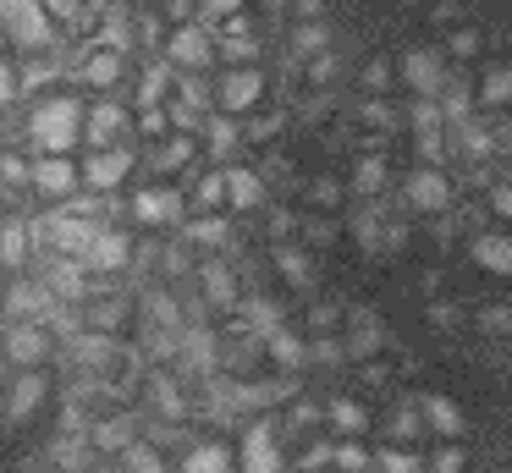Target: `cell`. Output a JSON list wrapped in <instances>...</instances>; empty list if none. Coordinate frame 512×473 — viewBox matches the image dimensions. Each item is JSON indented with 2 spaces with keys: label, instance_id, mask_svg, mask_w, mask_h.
<instances>
[{
  "label": "cell",
  "instance_id": "6da1fadb",
  "mask_svg": "<svg viewBox=\"0 0 512 473\" xmlns=\"http://www.w3.org/2000/svg\"><path fill=\"white\" fill-rule=\"evenodd\" d=\"M78 132H83V121H78V105H72V99H50V105H39V116H34L39 149L67 154L72 143H78Z\"/></svg>",
  "mask_w": 512,
  "mask_h": 473
},
{
  "label": "cell",
  "instance_id": "7a4b0ae2",
  "mask_svg": "<svg viewBox=\"0 0 512 473\" xmlns=\"http://www.w3.org/2000/svg\"><path fill=\"white\" fill-rule=\"evenodd\" d=\"M94 231L100 226H89V215H78V209H56V215L39 226V237H45V248L67 253V259H83L89 242H94Z\"/></svg>",
  "mask_w": 512,
  "mask_h": 473
},
{
  "label": "cell",
  "instance_id": "3957f363",
  "mask_svg": "<svg viewBox=\"0 0 512 473\" xmlns=\"http://www.w3.org/2000/svg\"><path fill=\"white\" fill-rule=\"evenodd\" d=\"M0 347H6V358H12L17 369H39V363H45V352H50L45 319H12Z\"/></svg>",
  "mask_w": 512,
  "mask_h": 473
},
{
  "label": "cell",
  "instance_id": "277c9868",
  "mask_svg": "<svg viewBox=\"0 0 512 473\" xmlns=\"http://www.w3.org/2000/svg\"><path fill=\"white\" fill-rule=\"evenodd\" d=\"M237 468L243 473H281V440L270 424H248L243 446H237Z\"/></svg>",
  "mask_w": 512,
  "mask_h": 473
},
{
  "label": "cell",
  "instance_id": "5b68a950",
  "mask_svg": "<svg viewBox=\"0 0 512 473\" xmlns=\"http://www.w3.org/2000/svg\"><path fill=\"white\" fill-rule=\"evenodd\" d=\"M419 418H424V435H435V440H463L468 435V418L452 396H419Z\"/></svg>",
  "mask_w": 512,
  "mask_h": 473
},
{
  "label": "cell",
  "instance_id": "8992f818",
  "mask_svg": "<svg viewBox=\"0 0 512 473\" xmlns=\"http://www.w3.org/2000/svg\"><path fill=\"white\" fill-rule=\"evenodd\" d=\"M402 193H408V204H413V209H424V215H435V209L452 204V182H446V176L435 171V165L413 171L408 182H402Z\"/></svg>",
  "mask_w": 512,
  "mask_h": 473
},
{
  "label": "cell",
  "instance_id": "52a82bcc",
  "mask_svg": "<svg viewBox=\"0 0 512 473\" xmlns=\"http://www.w3.org/2000/svg\"><path fill=\"white\" fill-rule=\"evenodd\" d=\"M0 28L17 44H39L45 39V11H39V0H0Z\"/></svg>",
  "mask_w": 512,
  "mask_h": 473
},
{
  "label": "cell",
  "instance_id": "ba28073f",
  "mask_svg": "<svg viewBox=\"0 0 512 473\" xmlns=\"http://www.w3.org/2000/svg\"><path fill=\"white\" fill-rule=\"evenodd\" d=\"M133 171V149H94L89 154V165H83V182L94 187V193H111L116 182H122V176Z\"/></svg>",
  "mask_w": 512,
  "mask_h": 473
},
{
  "label": "cell",
  "instance_id": "9c48e42d",
  "mask_svg": "<svg viewBox=\"0 0 512 473\" xmlns=\"http://www.w3.org/2000/svg\"><path fill=\"white\" fill-rule=\"evenodd\" d=\"M89 264L83 259H50L45 264V292L50 297H61V303H83V297H89Z\"/></svg>",
  "mask_w": 512,
  "mask_h": 473
},
{
  "label": "cell",
  "instance_id": "30bf717a",
  "mask_svg": "<svg viewBox=\"0 0 512 473\" xmlns=\"http://www.w3.org/2000/svg\"><path fill=\"white\" fill-rule=\"evenodd\" d=\"M353 237L364 242L369 253H391V248H402V220H386V215H375V209H364V215H353Z\"/></svg>",
  "mask_w": 512,
  "mask_h": 473
},
{
  "label": "cell",
  "instance_id": "8fae6325",
  "mask_svg": "<svg viewBox=\"0 0 512 473\" xmlns=\"http://www.w3.org/2000/svg\"><path fill=\"white\" fill-rule=\"evenodd\" d=\"M347 358H375L380 347H386V330H380V319L369 314V308H358L353 319H347Z\"/></svg>",
  "mask_w": 512,
  "mask_h": 473
},
{
  "label": "cell",
  "instance_id": "7c38bea8",
  "mask_svg": "<svg viewBox=\"0 0 512 473\" xmlns=\"http://www.w3.org/2000/svg\"><path fill=\"white\" fill-rule=\"evenodd\" d=\"M237 468V451L226 440H199L188 457L177 462V473H232Z\"/></svg>",
  "mask_w": 512,
  "mask_h": 473
},
{
  "label": "cell",
  "instance_id": "4fadbf2b",
  "mask_svg": "<svg viewBox=\"0 0 512 473\" xmlns=\"http://www.w3.org/2000/svg\"><path fill=\"white\" fill-rule=\"evenodd\" d=\"M34 187L50 198H67L72 187H78V165H72L67 154H45V160L34 165Z\"/></svg>",
  "mask_w": 512,
  "mask_h": 473
},
{
  "label": "cell",
  "instance_id": "5bb4252c",
  "mask_svg": "<svg viewBox=\"0 0 512 473\" xmlns=\"http://www.w3.org/2000/svg\"><path fill=\"white\" fill-rule=\"evenodd\" d=\"M259 94H265V77H259L254 66H243V72H226L221 88H215V99H221L226 110H248Z\"/></svg>",
  "mask_w": 512,
  "mask_h": 473
},
{
  "label": "cell",
  "instance_id": "9a60e30c",
  "mask_svg": "<svg viewBox=\"0 0 512 473\" xmlns=\"http://www.w3.org/2000/svg\"><path fill=\"white\" fill-rule=\"evenodd\" d=\"M39 402H45V374H39V369H17L12 391H6V418H28Z\"/></svg>",
  "mask_w": 512,
  "mask_h": 473
},
{
  "label": "cell",
  "instance_id": "2e32d148",
  "mask_svg": "<svg viewBox=\"0 0 512 473\" xmlns=\"http://www.w3.org/2000/svg\"><path fill=\"white\" fill-rule=\"evenodd\" d=\"M402 72H408L413 88H419V99H435L446 88V66H441V55H430V50H413Z\"/></svg>",
  "mask_w": 512,
  "mask_h": 473
},
{
  "label": "cell",
  "instance_id": "e0dca14e",
  "mask_svg": "<svg viewBox=\"0 0 512 473\" xmlns=\"http://www.w3.org/2000/svg\"><path fill=\"white\" fill-rule=\"evenodd\" d=\"M116 468H122V473H171L166 468V451H160L155 440H138V435L116 451Z\"/></svg>",
  "mask_w": 512,
  "mask_h": 473
},
{
  "label": "cell",
  "instance_id": "ac0fdd59",
  "mask_svg": "<svg viewBox=\"0 0 512 473\" xmlns=\"http://www.w3.org/2000/svg\"><path fill=\"white\" fill-rule=\"evenodd\" d=\"M83 264H89V270H122L127 264V237L122 231H94V242H89V253H83Z\"/></svg>",
  "mask_w": 512,
  "mask_h": 473
},
{
  "label": "cell",
  "instance_id": "d6986e66",
  "mask_svg": "<svg viewBox=\"0 0 512 473\" xmlns=\"http://www.w3.org/2000/svg\"><path fill=\"white\" fill-rule=\"evenodd\" d=\"M325 418H331V424L342 429V440L369 435V407H364V402H353V396H336V402L325 407Z\"/></svg>",
  "mask_w": 512,
  "mask_h": 473
},
{
  "label": "cell",
  "instance_id": "ffe728a7",
  "mask_svg": "<svg viewBox=\"0 0 512 473\" xmlns=\"http://www.w3.org/2000/svg\"><path fill=\"white\" fill-rule=\"evenodd\" d=\"M171 61L210 66V39H204V28H177V33H171Z\"/></svg>",
  "mask_w": 512,
  "mask_h": 473
},
{
  "label": "cell",
  "instance_id": "44dd1931",
  "mask_svg": "<svg viewBox=\"0 0 512 473\" xmlns=\"http://www.w3.org/2000/svg\"><path fill=\"white\" fill-rule=\"evenodd\" d=\"M265 352H270V358L281 363V369H303V363H309V347H303V341L292 336L287 325H276V330H270V336H265Z\"/></svg>",
  "mask_w": 512,
  "mask_h": 473
},
{
  "label": "cell",
  "instance_id": "7402d4cb",
  "mask_svg": "<svg viewBox=\"0 0 512 473\" xmlns=\"http://www.w3.org/2000/svg\"><path fill=\"white\" fill-rule=\"evenodd\" d=\"M468 253H474L485 270L512 275V237H474V242H468Z\"/></svg>",
  "mask_w": 512,
  "mask_h": 473
},
{
  "label": "cell",
  "instance_id": "603a6c76",
  "mask_svg": "<svg viewBox=\"0 0 512 473\" xmlns=\"http://www.w3.org/2000/svg\"><path fill=\"white\" fill-rule=\"evenodd\" d=\"M83 132H89V149H111V138L122 132V110H116V105H94L89 121H83Z\"/></svg>",
  "mask_w": 512,
  "mask_h": 473
},
{
  "label": "cell",
  "instance_id": "cb8c5ba5",
  "mask_svg": "<svg viewBox=\"0 0 512 473\" xmlns=\"http://www.w3.org/2000/svg\"><path fill=\"white\" fill-rule=\"evenodd\" d=\"M391 446H413V440H424V418H419V402H397L391 407Z\"/></svg>",
  "mask_w": 512,
  "mask_h": 473
},
{
  "label": "cell",
  "instance_id": "d4e9b609",
  "mask_svg": "<svg viewBox=\"0 0 512 473\" xmlns=\"http://www.w3.org/2000/svg\"><path fill=\"white\" fill-rule=\"evenodd\" d=\"M259 193H265V182H259L254 171H243V165H232V171H226V204L254 209V204H259Z\"/></svg>",
  "mask_w": 512,
  "mask_h": 473
},
{
  "label": "cell",
  "instance_id": "484cf974",
  "mask_svg": "<svg viewBox=\"0 0 512 473\" xmlns=\"http://www.w3.org/2000/svg\"><path fill=\"white\" fill-rule=\"evenodd\" d=\"M452 127H457V143H463V154H468V160H485V154H496V132H490V127H479L474 116L452 121Z\"/></svg>",
  "mask_w": 512,
  "mask_h": 473
},
{
  "label": "cell",
  "instance_id": "4316f807",
  "mask_svg": "<svg viewBox=\"0 0 512 473\" xmlns=\"http://www.w3.org/2000/svg\"><path fill=\"white\" fill-rule=\"evenodd\" d=\"M331 468L336 473H369V468H375V451H369L364 440H336V446H331Z\"/></svg>",
  "mask_w": 512,
  "mask_h": 473
},
{
  "label": "cell",
  "instance_id": "83f0119b",
  "mask_svg": "<svg viewBox=\"0 0 512 473\" xmlns=\"http://www.w3.org/2000/svg\"><path fill=\"white\" fill-rule=\"evenodd\" d=\"M133 215L144 220V226H160V220L177 215V198L160 193V187H149V193H133Z\"/></svg>",
  "mask_w": 512,
  "mask_h": 473
},
{
  "label": "cell",
  "instance_id": "f1b7e54d",
  "mask_svg": "<svg viewBox=\"0 0 512 473\" xmlns=\"http://www.w3.org/2000/svg\"><path fill=\"white\" fill-rule=\"evenodd\" d=\"M424 473H468V451H463V440H435L430 457H424Z\"/></svg>",
  "mask_w": 512,
  "mask_h": 473
},
{
  "label": "cell",
  "instance_id": "f546056e",
  "mask_svg": "<svg viewBox=\"0 0 512 473\" xmlns=\"http://www.w3.org/2000/svg\"><path fill=\"white\" fill-rule=\"evenodd\" d=\"M144 319H149L155 330H171V336H182V308L171 303L166 292H149V297H144Z\"/></svg>",
  "mask_w": 512,
  "mask_h": 473
},
{
  "label": "cell",
  "instance_id": "4dcf8cb0",
  "mask_svg": "<svg viewBox=\"0 0 512 473\" xmlns=\"http://www.w3.org/2000/svg\"><path fill=\"white\" fill-rule=\"evenodd\" d=\"M375 468L380 473H424V457L413 446H386V451H375Z\"/></svg>",
  "mask_w": 512,
  "mask_h": 473
},
{
  "label": "cell",
  "instance_id": "1f68e13d",
  "mask_svg": "<svg viewBox=\"0 0 512 473\" xmlns=\"http://www.w3.org/2000/svg\"><path fill=\"white\" fill-rule=\"evenodd\" d=\"M276 264H281V275H287L298 292H309V286H314V264L303 259L298 248H276Z\"/></svg>",
  "mask_w": 512,
  "mask_h": 473
},
{
  "label": "cell",
  "instance_id": "d6a6232c",
  "mask_svg": "<svg viewBox=\"0 0 512 473\" xmlns=\"http://www.w3.org/2000/svg\"><path fill=\"white\" fill-rule=\"evenodd\" d=\"M380 187H386V160H380V154H369V160H358V171H353V193L375 198Z\"/></svg>",
  "mask_w": 512,
  "mask_h": 473
},
{
  "label": "cell",
  "instance_id": "836d02e7",
  "mask_svg": "<svg viewBox=\"0 0 512 473\" xmlns=\"http://www.w3.org/2000/svg\"><path fill=\"white\" fill-rule=\"evenodd\" d=\"M199 281H204V297H210V303H232V297H237L232 270H221V264H204Z\"/></svg>",
  "mask_w": 512,
  "mask_h": 473
},
{
  "label": "cell",
  "instance_id": "e575fe53",
  "mask_svg": "<svg viewBox=\"0 0 512 473\" xmlns=\"http://www.w3.org/2000/svg\"><path fill=\"white\" fill-rule=\"evenodd\" d=\"M23 253H28V226L23 220H6V226H0V259L23 264Z\"/></svg>",
  "mask_w": 512,
  "mask_h": 473
},
{
  "label": "cell",
  "instance_id": "d590c367",
  "mask_svg": "<svg viewBox=\"0 0 512 473\" xmlns=\"http://www.w3.org/2000/svg\"><path fill=\"white\" fill-rule=\"evenodd\" d=\"M243 319L259 330V336H270V330L281 325V308H276V303H265V297H248V303H243Z\"/></svg>",
  "mask_w": 512,
  "mask_h": 473
},
{
  "label": "cell",
  "instance_id": "8d00e7d4",
  "mask_svg": "<svg viewBox=\"0 0 512 473\" xmlns=\"http://www.w3.org/2000/svg\"><path fill=\"white\" fill-rule=\"evenodd\" d=\"M512 99V72L501 66V72H485V83H479V105H507Z\"/></svg>",
  "mask_w": 512,
  "mask_h": 473
},
{
  "label": "cell",
  "instance_id": "74e56055",
  "mask_svg": "<svg viewBox=\"0 0 512 473\" xmlns=\"http://www.w3.org/2000/svg\"><path fill=\"white\" fill-rule=\"evenodd\" d=\"M188 237L199 242V248H221L226 237H232V231H226V220H215V215H204V220H193L188 226Z\"/></svg>",
  "mask_w": 512,
  "mask_h": 473
},
{
  "label": "cell",
  "instance_id": "f35d334b",
  "mask_svg": "<svg viewBox=\"0 0 512 473\" xmlns=\"http://www.w3.org/2000/svg\"><path fill=\"white\" fill-rule=\"evenodd\" d=\"M155 402H160V413H171V418L188 413V396H182L177 385H171V374H160V380H155Z\"/></svg>",
  "mask_w": 512,
  "mask_h": 473
},
{
  "label": "cell",
  "instance_id": "ab89813d",
  "mask_svg": "<svg viewBox=\"0 0 512 473\" xmlns=\"http://www.w3.org/2000/svg\"><path fill=\"white\" fill-rule=\"evenodd\" d=\"M309 363H325V369H342V363H347V347H342V341H331V336H320V341L309 347Z\"/></svg>",
  "mask_w": 512,
  "mask_h": 473
},
{
  "label": "cell",
  "instance_id": "60d3db41",
  "mask_svg": "<svg viewBox=\"0 0 512 473\" xmlns=\"http://www.w3.org/2000/svg\"><path fill=\"white\" fill-rule=\"evenodd\" d=\"M116 77H122V61H116L111 50H100V55H89V83H116Z\"/></svg>",
  "mask_w": 512,
  "mask_h": 473
},
{
  "label": "cell",
  "instance_id": "b9f144b4",
  "mask_svg": "<svg viewBox=\"0 0 512 473\" xmlns=\"http://www.w3.org/2000/svg\"><path fill=\"white\" fill-rule=\"evenodd\" d=\"M210 149L215 154H232L237 149V127H232V121H221V116L210 121Z\"/></svg>",
  "mask_w": 512,
  "mask_h": 473
},
{
  "label": "cell",
  "instance_id": "7bdbcfd3",
  "mask_svg": "<svg viewBox=\"0 0 512 473\" xmlns=\"http://www.w3.org/2000/svg\"><path fill=\"white\" fill-rule=\"evenodd\" d=\"M199 204H226V171H215V176H204L199 182Z\"/></svg>",
  "mask_w": 512,
  "mask_h": 473
},
{
  "label": "cell",
  "instance_id": "ee69618b",
  "mask_svg": "<svg viewBox=\"0 0 512 473\" xmlns=\"http://www.w3.org/2000/svg\"><path fill=\"white\" fill-rule=\"evenodd\" d=\"M479 325H485V330H512V314H507V308H485Z\"/></svg>",
  "mask_w": 512,
  "mask_h": 473
},
{
  "label": "cell",
  "instance_id": "f6af8a7d",
  "mask_svg": "<svg viewBox=\"0 0 512 473\" xmlns=\"http://www.w3.org/2000/svg\"><path fill=\"white\" fill-rule=\"evenodd\" d=\"M309 198H314L320 209H331V204H336V182H314V193H309Z\"/></svg>",
  "mask_w": 512,
  "mask_h": 473
},
{
  "label": "cell",
  "instance_id": "bcb514c9",
  "mask_svg": "<svg viewBox=\"0 0 512 473\" xmlns=\"http://www.w3.org/2000/svg\"><path fill=\"white\" fill-rule=\"evenodd\" d=\"M12 94H17V83H12V72L0 66V105H12Z\"/></svg>",
  "mask_w": 512,
  "mask_h": 473
},
{
  "label": "cell",
  "instance_id": "7dc6e473",
  "mask_svg": "<svg viewBox=\"0 0 512 473\" xmlns=\"http://www.w3.org/2000/svg\"><path fill=\"white\" fill-rule=\"evenodd\" d=\"M226 11H237V0H210V6H204V17H226Z\"/></svg>",
  "mask_w": 512,
  "mask_h": 473
},
{
  "label": "cell",
  "instance_id": "c3c4849f",
  "mask_svg": "<svg viewBox=\"0 0 512 473\" xmlns=\"http://www.w3.org/2000/svg\"><path fill=\"white\" fill-rule=\"evenodd\" d=\"M496 209H501V215H512V182L496 187Z\"/></svg>",
  "mask_w": 512,
  "mask_h": 473
},
{
  "label": "cell",
  "instance_id": "681fc988",
  "mask_svg": "<svg viewBox=\"0 0 512 473\" xmlns=\"http://www.w3.org/2000/svg\"><path fill=\"white\" fill-rule=\"evenodd\" d=\"M507 363H512V341H507Z\"/></svg>",
  "mask_w": 512,
  "mask_h": 473
},
{
  "label": "cell",
  "instance_id": "f907efd6",
  "mask_svg": "<svg viewBox=\"0 0 512 473\" xmlns=\"http://www.w3.org/2000/svg\"><path fill=\"white\" fill-rule=\"evenodd\" d=\"M0 33H6V28H0Z\"/></svg>",
  "mask_w": 512,
  "mask_h": 473
}]
</instances>
